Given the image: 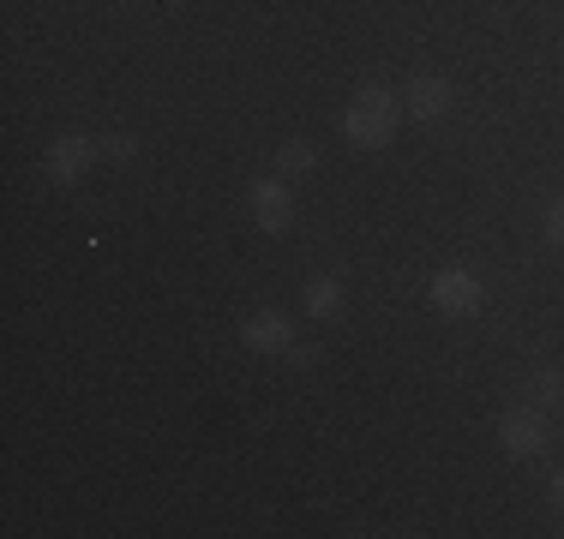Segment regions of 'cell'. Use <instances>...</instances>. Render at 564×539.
<instances>
[{
  "label": "cell",
  "instance_id": "6da1fadb",
  "mask_svg": "<svg viewBox=\"0 0 564 539\" xmlns=\"http://www.w3.org/2000/svg\"><path fill=\"white\" fill-rule=\"evenodd\" d=\"M397 127H402V97H397V90L360 85L355 102H348V114H343L348 144H360V151H384V144L397 139Z\"/></svg>",
  "mask_w": 564,
  "mask_h": 539
},
{
  "label": "cell",
  "instance_id": "7a4b0ae2",
  "mask_svg": "<svg viewBox=\"0 0 564 539\" xmlns=\"http://www.w3.org/2000/svg\"><path fill=\"white\" fill-rule=\"evenodd\" d=\"M426 306H433L438 318H475L480 306H487V288H480L475 270H438L433 282H426Z\"/></svg>",
  "mask_w": 564,
  "mask_h": 539
},
{
  "label": "cell",
  "instance_id": "3957f363",
  "mask_svg": "<svg viewBox=\"0 0 564 539\" xmlns=\"http://www.w3.org/2000/svg\"><path fill=\"white\" fill-rule=\"evenodd\" d=\"M102 156V139H85V132H61V139H48L43 151V174L55 186H78L90 174V162Z\"/></svg>",
  "mask_w": 564,
  "mask_h": 539
},
{
  "label": "cell",
  "instance_id": "277c9868",
  "mask_svg": "<svg viewBox=\"0 0 564 539\" xmlns=\"http://www.w3.org/2000/svg\"><path fill=\"white\" fill-rule=\"evenodd\" d=\"M499 443L510 462H534V455H546V443H553V431H546V414L541 408H510L499 420Z\"/></svg>",
  "mask_w": 564,
  "mask_h": 539
},
{
  "label": "cell",
  "instance_id": "5b68a950",
  "mask_svg": "<svg viewBox=\"0 0 564 539\" xmlns=\"http://www.w3.org/2000/svg\"><path fill=\"white\" fill-rule=\"evenodd\" d=\"M252 222L264 228V234H289V222H294V193H289V180L282 174H264V180H252Z\"/></svg>",
  "mask_w": 564,
  "mask_h": 539
},
{
  "label": "cell",
  "instance_id": "8992f818",
  "mask_svg": "<svg viewBox=\"0 0 564 539\" xmlns=\"http://www.w3.org/2000/svg\"><path fill=\"white\" fill-rule=\"evenodd\" d=\"M240 348L247 354H289L294 348V323H289V312H276V306H264V312H252L247 323H240Z\"/></svg>",
  "mask_w": 564,
  "mask_h": 539
},
{
  "label": "cell",
  "instance_id": "52a82bcc",
  "mask_svg": "<svg viewBox=\"0 0 564 539\" xmlns=\"http://www.w3.org/2000/svg\"><path fill=\"white\" fill-rule=\"evenodd\" d=\"M451 102H456V90H451V78H438V73H414L409 90H402V108H409L414 120H445Z\"/></svg>",
  "mask_w": 564,
  "mask_h": 539
},
{
  "label": "cell",
  "instance_id": "ba28073f",
  "mask_svg": "<svg viewBox=\"0 0 564 539\" xmlns=\"http://www.w3.org/2000/svg\"><path fill=\"white\" fill-rule=\"evenodd\" d=\"M337 312H343V282H337V276H318V282H306V318L330 323Z\"/></svg>",
  "mask_w": 564,
  "mask_h": 539
},
{
  "label": "cell",
  "instance_id": "9c48e42d",
  "mask_svg": "<svg viewBox=\"0 0 564 539\" xmlns=\"http://www.w3.org/2000/svg\"><path fill=\"white\" fill-rule=\"evenodd\" d=\"M318 168V151L306 139H282L276 144V174L282 180H301V174H313Z\"/></svg>",
  "mask_w": 564,
  "mask_h": 539
},
{
  "label": "cell",
  "instance_id": "30bf717a",
  "mask_svg": "<svg viewBox=\"0 0 564 539\" xmlns=\"http://www.w3.org/2000/svg\"><path fill=\"white\" fill-rule=\"evenodd\" d=\"M529 396H534V408L541 414H553V408H564V372H553V366H541L529 377Z\"/></svg>",
  "mask_w": 564,
  "mask_h": 539
},
{
  "label": "cell",
  "instance_id": "8fae6325",
  "mask_svg": "<svg viewBox=\"0 0 564 539\" xmlns=\"http://www.w3.org/2000/svg\"><path fill=\"white\" fill-rule=\"evenodd\" d=\"M102 156L127 168V162H139V139H132V132H109V139H102Z\"/></svg>",
  "mask_w": 564,
  "mask_h": 539
},
{
  "label": "cell",
  "instance_id": "7c38bea8",
  "mask_svg": "<svg viewBox=\"0 0 564 539\" xmlns=\"http://www.w3.org/2000/svg\"><path fill=\"white\" fill-rule=\"evenodd\" d=\"M546 240H553V246H564V198H553V205H546Z\"/></svg>",
  "mask_w": 564,
  "mask_h": 539
},
{
  "label": "cell",
  "instance_id": "4fadbf2b",
  "mask_svg": "<svg viewBox=\"0 0 564 539\" xmlns=\"http://www.w3.org/2000/svg\"><path fill=\"white\" fill-rule=\"evenodd\" d=\"M289 360H294V366H318V360H325V348H289Z\"/></svg>",
  "mask_w": 564,
  "mask_h": 539
},
{
  "label": "cell",
  "instance_id": "5bb4252c",
  "mask_svg": "<svg viewBox=\"0 0 564 539\" xmlns=\"http://www.w3.org/2000/svg\"><path fill=\"white\" fill-rule=\"evenodd\" d=\"M546 497H553V504L564 509V474H553V485H546Z\"/></svg>",
  "mask_w": 564,
  "mask_h": 539
}]
</instances>
